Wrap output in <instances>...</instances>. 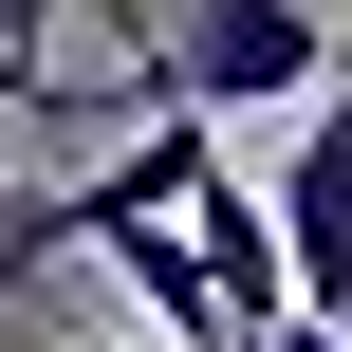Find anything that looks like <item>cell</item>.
Wrapping results in <instances>:
<instances>
[{
  "label": "cell",
  "mask_w": 352,
  "mask_h": 352,
  "mask_svg": "<svg viewBox=\"0 0 352 352\" xmlns=\"http://www.w3.org/2000/svg\"><path fill=\"white\" fill-rule=\"evenodd\" d=\"M0 93H19V56H0ZM19 111H37V93H19Z\"/></svg>",
  "instance_id": "cell-5"
},
{
  "label": "cell",
  "mask_w": 352,
  "mask_h": 352,
  "mask_svg": "<svg viewBox=\"0 0 352 352\" xmlns=\"http://www.w3.org/2000/svg\"><path fill=\"white\" fill-rule=\"evenodd\" d=\"M316 74H334V0H186V19H148V56H130V111H316Z\"/></svg>",
  "instance_id": "cell-1"
},
{
  "label": "cell",
  "mask_w": 352,
  "mask_h": 352,
  "mask_svg": "<svg viewBox=\"0 0 352 352\" xmlns=\"http://www.w3.org/2000/svg\"><path fill=\"white\" fill-rule=\"evenodd\" d=\"M334 334H352V316H334Z\"/></svg>",
  "instance_id": "cell-7"
},
{
  "label": "cell",
  "mask_w": 352,
  "mask_h": 352,
  "mask_svg": "<svg viewBox=\"0 0 352 352\" xmlns=\"http://www.w3.org/2000/svg\"><path fill=\"white\" fill-rule=\"evenodd\" d=\"M186 260H204V297H223L241 334H278V316H297V260H278V204H260L241 167H204V186H186Z\"/></svg>",
  "instance_id": "cell-3"
},
{
  "label": "cell",
  "mask_w": 352,
  "mask_h": 352,
  "mask_svg": "<svg viewBox=\"0 0 352 352\" xmlns=\"http://www.w3.org/2000/svg\"><path fill=\"white\" fill-rule=\"evenodd\" d=\"M278 260H297V316H352V37L334 74H316V111H297V148H278Z\"/></svg>",
  "instance_id": "cell-2"
},
{
  "label": "cell",
  "mask_w": 352,
  "mask_h": 352,
  "mask_svg": "<svg viewBox=\"0 0 352 352\" xmlns=\"http://www.w3.org/2000/svg\"><path fill=\"white\" fill-rule=\"evenodd\" d=\"M93 352H130V334H93Z\"/></svg>",
  "instance_id": "cell-6"
},
{
  "label": "cell",
  "mask_w": 352,
  "mask_h": 352,
  "mask_svg": "<svg viewBox=\"0 0 352 352\" xmlns=\"http://www.w3.org/2000/svg\"><path fill=\"white\" fill-rule=\"evenodd\" d=\"M0 56H19V93L56 111V0H0Z\"/></svg>",
  "instance_id": "cell-4"
}]
</instances>
